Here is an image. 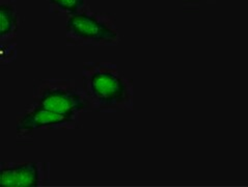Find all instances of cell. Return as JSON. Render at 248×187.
Returning <instances> with one entry per match:
<instances>
[{
  "instance_id": "cell-1",
  "label": "cell",
  "mask_w": 248,
  "mask_h": 187,
  "mask_svg": "<svg viewBox=\"0 0 248 187\" xmlns=\"http://www.w3.org/2000/svg\"><path fill=\"white\" fill-rule=\"evenodd\" d=\"M82 86L92 110L119 112L133 109V85L111 62H84Z\"/></svg>"
},
{
  "instance_id": "cell-2",
  "label": "cell",
  "mask_w": 248,
  "mask_h": 187,
  "mask_svg": "<svg viewBox=\"0 0 248 187\" xmlns=\"http://www.w3.org/2000/svg\"><path fill=\"white\" fill-rule=\"evenodd\" d=\"M31 104L76 119L92 110L83 86L71 79H42L34 86Z\"/></svg>"
},
{
  "instance_id": "cell-3",
  "label": "cell",
  "mask_w": 248,
  "mask_h": 187,
  "mask_svg": "<svg viewBox=\"0 0 248 187\" xmlns=\"http://www.w3.org/2000/svg\"><path fill=\"white\" fill-rule=\"evenodd\" d=\"M65 37L72 45L110 46L119 42V32L110 20L84 11L68 19Z\"/></svg>"
},
{
  "instance_id": "cell-4",
  "label": "cell",
  "mask_w": 248,
  "mask_h": 187,
  "mask_svg": "<svg viewBox=\"0 0 248 187\" xmlns=\"http://www.w3.org/2000/svg\"><path fill=\"white\" fill-rule=\"evenodd\" d=\"M79 124V119L70 118L43 107L31 104L20 114L17 122L19 134L31 133L47 129H74Z\"/></svg>"
},
{
  "instance_id": "cell-5",
  "label": "cell",
  "mask_w": 248,
  "mask_h": 187,
  "mask_svg": "<svg viewBox=\"0 0 248 187\" xmlns=\"http://www.w3.org/2000/svg\"><path fill=\"white\" fill-rule=\"evenodd\" d=\"M49 180V165L44 162L1 163L0 186L36 187Z\"/></svg>"
},
{
  "instance_id": "cell-6",
  "label": "cell",
  "mask_w": 248,
  "mask_h": 187,
  "mask_svg": "<svg viewBox=\"0 0 248 187\" xmlns=\"http://www.w3.org/2000/svg\"><path fill=\"white\" fill-rule=\"evenodd\" d=\"M18 28V15L15 5L1 2L0 5V39L1 43L13 39Z\"/></svg>"
},
{
  "instance_id": "cell-7",
  "label": "cell",
  "mask_w": 248,
  "mask_h": 187,
  "mask_svg": "<svg viewBox=\"0 0 248 187\" xmlns=\"http://www.w3.org/2000/svg\"><path fill=\"white\" fill-rule=\"evenodd\" d=\"M49 3L57 12L74 15L83 11L85 0H49Z\"/></svg>"
}]
</instances>
